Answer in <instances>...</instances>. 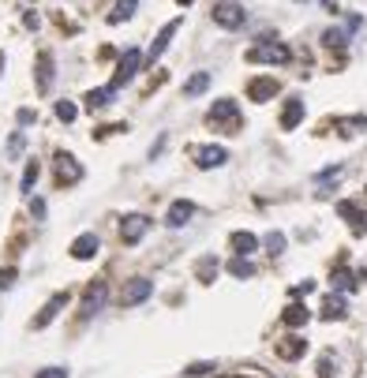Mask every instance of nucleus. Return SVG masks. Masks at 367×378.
I'll list each match as a JSON object with an SVG mask.
<instances>
[{
    "instance_id": "nucleus-16",
    "label": "nucleus",
    "mask_w": 367,
    "mask_h": 378,
    "mask_svg": "<svg viewBox=\"0 0 367 378\" xmlns=\"http://www.w3.org/2000/svg\"><path fill=\"white\" fill-rule=\"evenodd\" d=\"M139 68H142V53L139 49H127L121 56V64H116V75H113V86L121 90V86H127L135 75H139Z\"/></svg>"
},
{
    "instance_id": "nucleus-23",
    "label": "nucleus",
    "mask_w": 367,
    "mask_h": 378,
    "mask_svg": "<svg viewBox=\"0 0 367 378\" xmlns=\"http://www.w3.org/2000/svg\"><path fill=\"white\" fill-rule=\"evenodd\" d=\"M333 127H338L341 139H356V135L367 131V116H360V112H356V116H338V120H333Z\"/></svg>"
},
{
    "instance_id": "nucleus-14",
    "label": "nucleus",
    "mask_w": 367,
    "mask_h": 378,
    "mask_svg": "<svg viewBox=\"0 0 367 378\" xmlns=\"http://www.w3.org/2000/svg\"><path fill=\"white\" fill-rule=\"evenodd\" d=\"M311 318H315V315H311V307H307L304 300H292L289 307L281 311V326L292 329V333H304V326L311 323Z\"/></svg>"
},
{
    "instance_id": "nucleus-39",
    "label": "nucleus",
    "mask_w": 367,
    "mask_h": 378,
    "mask_svg": "<svg viewBox=\"0 0 367 378\" xmlns=\"http://www.w3.org/2000/svg\"><path fill=\"white\" fill-rule=\"evenodd\" d=\"M15 124H19V127H30V124H38V112H34V109H27V105H23L19 112H15Z\"/></svg>"
},
{
    "instance_id": "nucleus-40",
    "label": "nucleus",
    "mask_w": 367,
    "mask_h": 378,
    "mask_svg": "<svg viewBox=\"0 0 367 378\" xmlns=\"http://www.w3.org/2000/svg\"><path fill=\"white\" fill-rule=\"evenodd\" d=\"M311 292H315V281H300V285H292V300H307Z\"/></svg>"
},
{
    "instance_id": "nucleus-7",
    "label": "nucleus",
    "mask_w": 367,
    "mask_h": 378,
    "mask_svg": "<svg viewBox=\"0 0 367 378\" xmlns=\"http://www.w3.org/2000/svg\"><path fill=\"white\" fill-rule=\"evenodd\" d=\"M274 356L281 360V364H300V360L307 356V337L289 329L285 337H277V341H274Z\"/></svg>"
},
{
    "instance_id": "nucleus-42",
    "label": "nucleus",
    "mask_w": 367,
    "mask_h": 378,
    "mask_svg": "<svg viewBox=\"0 0 367 378\" xmlns=\"http://www.w3.org/2000/svg\"><path fill=\"white\" fill-rule=\"evenodd\" d=\"M15 277H19V270H15V266H4V270H0V292H4V288H12Z\"/></svg>"
},
{
    "instance_id": "nucleus-18",
    "label": "nucleus",
    "mask_w": 367,
    "mask_h": 378,
    "mask_svg": "<svg viewBox=\"0 0 367 378\" xmlns=\"http://www.w3.org/2000/svg\"><path fill=\"white\" fill-rule=\"evenodd\" d=\"M195 210L199 206L191 203V199H177V203H169V210H165V225H169V229H184V225H191Z\"/></svg>"
},
{
    "instance_id": "nucleus-38",
    "label": "nucleus",
    "mask_w": 367,
    "mask_h": 378,
    "mask_svg": "<svg viewBox=\"0 0 367 378\" xmlns=\"http://www.w3.org/2000/svg\"><path fill=\"white\" fill-rule=\"evenodd\" d=\"M349 229H353V236H367V210H360L349 221Z\"/></svg>"
},
{
    "instance_id": "nucleus-37",
    "label": "nucleus",
    "mask_w": 367,
    "mask_h": 378,
    "mask_svg": "<svg viewBox=\"0 0 367 378\" xmlns=\"http://www.w3.org/2000/svg\"><path fill=\"white\" fill-rule=\"evenodd\" d=\"M34 378H71V375H68V367L53 364V367H42V371H34Z\"/></svg>"
},
{
    "instance_id": "nucleus-24",
    "label": "nucleus",
    "mask_w": 367,
    "mask_h": 378,
    "mask_svg": "<svg viewBox=\"0 0 367 378\" xmlns=\"http://www.w3.org/2000/svg\"><path fill=\"white\" fill-rule=\"evenodd\" d=\"M218 270H221L218 255H199V262H195V281H203V285H214Z\"/></svg>"
},
{
    "instance_id": "nucleus-25",
    "label": "nucleus",
    "mask_w": 367,
    "mask_h": 378,
    "mask_svg": "<svg viewBox=\"0 0 367 378\" xmlns=\"http://www.w3.org/2000/svg\"><path fill=\"white\" fill-rule=\"evenodd\" d=\"M53 90V53H38V94Z\"/></svg>"
},
{
    "instance_id": "nucleus-33",
    "label": "nucleus",
    "mask_w": 367,
    "mask_h": 378,
    "mask_svg": "<svg viewBox=\"0 0 367 378\" xmlns=\"http://www.w3.org/2000/svg\"><path fill=\"white\" fill-rule=\"evenodd\" d=\"M53 112H57V120H60V124H75L79 105H75V101H57V105H53Z\"/></svg>"
},
{
    "instance_id": "nucleus-15",
    "label": "nucleus",
    "mask_w": 367,
    "mask_h": 378,
    "mask_svg": "<svg viewBox=\"0 0 367 378\" xmlns=\"http://www.w3.org/2000/svg\"><path fill=\"white\" fill-rule=\"evenodd\" d=\"M318 318H322V323H345L349 318V300L341 292H326L322 307H318Z\"/></svg>"
},
{
    "instance_id": "nucleus-1",
    "label": "nucleus",
    "mask_w": 367,
    "mask_h": 378,
    "mask_svg": "<svg viewBox=\"0 0 367 378\" xmlns=\"http://www.w3.org/2000/svg\"><path fill=\"white\" fill-rule=\"evenodd\" d=\"M206 124L214 127V131H221V135H236L240 131V105H236L233 98H218L210 109H206Z\"/></svg>"
},
{
    "instance_id": "nucleus-6",
    "label": "nucleus",
    "mask_w": 367,
    "mask_h": 378,
    "mask_svg": "<svg viewBox=\"0 0 367 378\" xmlns=\"http://www.w3.org/2000/svg\"><path fill=\"white\" fill-rule=\"evenodd\" d=\"M210 19L218 23V27H225V30H240L247 23V12H244V4H236V0H214Z\"/></svg>"
},
{
    "instance_id": "nucleus-34",
    "label": "nucleus",
    "mask_w": 367,
    "mask_h": 378,
    "mask_svg": "<svg viewBox=\"0 0 367 378\" xmlns=\"http://www.w3.org/2000/svg\"><path fill=\"white\" fill-rule=\"evenodd\" d=\"M322 42H326V49H345V42H349V30H326L322 34Z\"/></svg>"
},
{
    "instance_id": "nucleus-27",
    "label": "nucleus",
    "mask_w": 367,
    "mask_h": 378,
    "mask_svg": "<svg viewBox=\"0 0 367 378\" xmlns=\"http://www.w3.org/2000/svg\"><path fill=\"white\" fill-rule=\"evenodd\" d=\"M218 375V364L214 360H195V364H188L180 371V378H214Z\"/></svg>"
},
{
    "instance_id": "nucleus-28",
    "label": "nucleus",
    "mask_w": 367,
    "mask_h": 378,
    "mask_svg": "<svg viewBox=\"0 0 367 378\" xmlns=\"http://www.w3.org/2000/svg\"><path fill=\"white\" fill-rule=\"evenodd\" d=\"M210 71H195V75L184 83V98H199V94H206V86H210Z\"/></svg>"
},
{
    "instance_id": "nucleus-20",
    "label": "nucleus",
    "mask_w": 367,
    "mask_h": 378,
    "mask_svg": "<svg viewBox=\"0 0 367 378\" xmlns=\"http://www.w3.org/2000/svg\"><path fill=\"white\" fill-rule=\"evenodd\" d=\"M229 247H233V255H247V259H251V255L262 247V240L255 236V232H247V229H236L233 236H229Z\"/></svg>"
},
{
    "instance_id": "nucleus-22",
    "label": "nucleus",
    "mask_w": 367,
    "mask_h": 378,
    "mask_svg": "<svg viewBox=\"0 0 367 378\" xmlns=\"http://www.w3.org/2000/svg\"><path fill=\"white\" fill-rule=\"evenodd\" d=\"M113 98H116V86L109 83V86H98V90H86L83 105H86V112H101V109L113 105Z\"/></svg>"
},
{
    "instance_id": "nucleus-31",
    "label": "nucleus",
    "mask_w": 367,
    "mask_h": 378,
    "mask_svg": "<svg viewBox=\"0 0 367 378\" xmlns=\"http://www.w3.org/2000/svg\"><path fill=\"white\" fill-rule=\"evenodd\" d=\"M135 8H139V0H116V4H113V12H109V23L116 27V23L131 19V15H135Z\"/></svg>"
},
{
    "instance_id": "nucleus-2",
    "label": "nucleus",
    "mask_w": 367,
    "mask_h": 378,
    "mask_svg": "<svg viewBox=\"0 0 367 378\" xmlns=\"http://www.w3.org/2000/svg\"><path fill=\"white\" fill-rule=\"evenodd\" d=\"M109 281H101V277H94L90 285L83 288V300H79V323H90V318H98L101 311H105V303H109Z\"/></svg>"
},
{
    "instance_id": "nucleus-13",
    "label": "nucleus",
    "mask_w": 367,
    "mask_h": 378,
    "mask_svg": "<svg viewBox=\"0 0 367 378\" xmlns=\"http://www.w3.org/2000/svg\"><path fill=\"white\" fill-rule=\"evenodd\" d=\"M330 288H333V292H341V296H349V292H356V288H364L360 277H356V270L345 266V255H341L338 266L330 270Z\"/></svg>"
},
{
    "instance_id": "nucleus-35",
    "label": "nucleus",
    "mask_w": 367,
    "mask_h": 378,
    "mask_svg": "<svg viewBox=\"0 0 367 378\" xmlns=\"http://www.w3.org/2000/svg\"><path fill=\"white\" fill-rule=\"evenodd\" d=\"M333 210H338V217H345V221H353L356 214L364 210L360 203H353V199H338V206H333Z\"/></svg>"
},
{
    "instance_id": "nucleus-30",
    "label": "nucleus",
    "mask_w": 367,
    "mask_h": 378,
    "mask_svg": "<svg viewBox=\"0 0 367 378\" xmlns=\"http://www.w3.org/2000/svg\"><path fill=\"white\" fill-rule=\"evenodd\" d=\"M262 247H266V255H274V259H281L285 255V247H289V236H285V232H266V236H262Z\"/></svg>"
},
{
    "instance_id": "nucleus-3",
    "label": "nucleus",
    "mask_w": 367,
    "mask_h": 378,
    "mask_svg": "<svg viewBox=\"0 0 367 378\" xmlns=\"http://www.w3.org/2000/svg\"><path fill=\"white\" fill-rule=\"evenodd\" d=\"M150 229H154V217H150V214H124L121 217V244L124 247L142 244Z\"/></svg>"
},
{
    "instance_id": "nucleus-4",
    "label": "nucleus",
    "mask_w": 367,
    "mask_h": 378,
    "mask_svg": "<svg viewBox=\"0 0 367 378\" xmlns=\"http://www.w3.org/2000/svg\"><path fill=\"white\" fill-rule=\"evenodd\" d=\"M150 296H154V281L150 277H127L121 285V292H116V303H121V307H139Z\"/></svg>"
},
{
    "instance_id": "nucleus-10",
    "label": "nucleus",
    "mask_w": 367,
    "mask_h": 378,
    "mask_svg": "<svg viewBox=\"0 0 367 378\" xmlns=\"http://www.w3.org/2000/svg\"><path fill=\"white\" fill-rule=\"evenodd\" d=\"M277 94H281V83H277L274 75H255L251 83H247V101H255V105H266Z\"/></svg>"
},
{
    "instance_id": "nucleus-29",
    "label": "nucleus",
    "mask_w": 367,
    "mask_h": 378,
    "mask_svg": "<svg viewBox=\"0 0 367 378\" xmlns=\"http://www.w3.org/2000/svg\"><path fill=\"white\" fill-rule=\"evenodd\" d=\"M27 150V131H12L8 135V147H4V162H19V154Z\"/></svg>"
},
{
    "instance_id": "nucleus-9",
    "label": "nucleus",
    "mask_w": 367,
    "mask_h": 378,
    "mask_svg": "<svg viewBox=\"0 0 367 378\" xmlns=\"http://www.w3.org/2000/svg\"><path fill=\"white\" fill-rule=\"evenodd\" d=\"M289 45H281V42H270V38H262L259 45H251L247 49V60L251 64H289Z\"/></svg>"
},
{
    "instance_id": "nucleus-11",
    "label": "nucleus",
    "mask_w": 367,
    "mask_h": 378,
    "mask_svg": "<svg viewBox=\"0 0 367 378\" xmlns=\"http://www.w3.org/2000/svg\"><path fill=\"white\" fill-rule=\"evenodd\" d=\"M68 255H71L75 262H90V259H98V255H101V240H98V232H79V236L71 240Z\"/></svg>"
},
{
    "instance_id": "nucleus-44",
    "label": "nucleus",
    "mask_w": 367,
    "mask_h": 378,
    "mask_svg": "<svg viewBox=\"0 0 367 378\" xmlns=\"http://www.w3.org/2000/svg\"><path fill=\"white\" fill-rule=\"evenodd\" d=\"M0 75H4V53H0Z\"/></svg>"
},
{
    "instance_id": "nucleus-8",
    "label": "nucleus",
    "mask_w": 367,
    "mask_h": 378,
    "mask_svg": "<svg viewBox=\"0 0 367 378\" xmlns=\"http://www.w3.org/2000/svg\"><path fill=\"white\" fill-rule=\"evenodd\" d=\"M68 303H71V292H53L49 300L42 303V311L30 318V329H49V326L64 315V307H68Z\"/></svg>"
},
{
    "instance_id": "nucleus-21",
    "label": "nucleus",
    "mask_w": 367,
    "mask_h": 378,
    "mask_svg": "<svg viewBox=\"0 0 367 378\" xmlns=\"http://www.w3.org/2000/svg\"><path fill=\"white\" fill-rule=\"evenodd\" d=\"M38 180H42V162L38 158H27V165H23V176H19V195L30 199L38 188Z\"/></svg>"
},
{
    "instance_id": "nucleus-17",
    "label": "nucleus",
    "mask_w": 367,
    "mask_h": 378,
    "mask_svg": "<svg viewBox=\"0 0 367 378\" xmlns=\"http://www.w3.org/2000/svg\"><path fill=\"white\" fill-rule=\"evenodd\" d=\"M191 158H195V165L199 168H221V165H229V150L225 147H191Z\"/></svg>"
},
{
    "instance_id": "nucleus-43",
    "label": "nucleus",
    "mask_w": 367,
    "mask_h": 378,
    "mask_svg": "<svg viewBox=\"0 0 367 378\" xmlns=\"http://www.w3.org/2000/svg\"><path fill=\"white\" fill-rule=\"evenodd\" d=\"M165 142H169V135H157V142H154V147H150V162H154V158H162V150H165Z\"/></svg>"
},
{
    "instance_id": "nucleus-46",
    "label": "nucleus",
    "mask_w": 367,
    "mask_h": 378,
    "mask_svg": "<svg viewBox=\"0 0 367 378\" xmlns=\"http://www.w3.org/2000/svg\"><path fill=\"white\" fill-rule=\"evenodd\" d=\"M364 191H367V188H364Z\"/></svg>"
},
{
    "instance_id": "nucleus-32",
    "label": "nucleus",
    "mask_w": 367,
    "mask_h": 378,
    "mask_svg": "<svg viewBox=\"0 0 367 378\" xmlns=\"http://www.w3.org/2000/svg\"><path fill=\"white\" fill-rule=\"evenodd\" d=\"M315 378H338V356H333V352H322V356H318Z\"/></svg>"
},
{
    "instance_id": "nucleus-5",
    "label": "nucleus",
    "mask_w": 367,
    "mask_h": 378,
    "mask_svg": "<svg viewBox=\"0 0 367 378\" xmlns=\"http://www.w3.org/2000/svg\"><path fill=\"white\" fill-rule=\"evenodd\" d=\"M53 180H57V188H75V184L83 180V165H79V158L68 154V150H60V154L53 158Z\"/></svg>"
},
{
    "instance_id": "nucleus-36",
    "label": "nucleus",
    "mask_w": 367,
    "mask_h": 378,
    "mask_svg": "<svg viewBox=\"0 0 367 378\" xmlns=\"http://www.w3.org/2000/svg\"><path fill=\"white\" fill-rule=\"evenodd\" d=\"M341 173H345V165H326L322 173H315V184H330V180H341Z\"/></svg>"
},
{
    "instance_id": "nucleus-45",
    "label": "nucleus",
    "mask_w": 367,
    "mask_h": 378,
    "mask_svg": "<svg viewBox=\"0 0 367 378\" xmlns=\"http://www.w3.org/2000/svg\"><path fill=\"white\" fill-rule=\"evenodd\" d=\"M177 4H184V8H188V4H195V0H177Z\"/></svg>"
},
{
    "instance_id": "nucleus-41",
    "label": "nucleus",
    "mask_w": 367,
    "mask_h": 378,
    "mask_svg": "<svg viewBox=\"0 0 367 378\" xmlns=\"http://www.w3.org/2000/svg\"><path fill=\"white\" fill-rule=\"evenodd\" d=\"M45 210H49V206H45V199L30 195V217H34V221H45Z\"/></svg>"
},
{
    "instance_id": "nucleus-26",
    "label": "nucleus",
    "mask_w": 367,
    "mask_h": 378,
    "mask_svg": "<svg viewBox=\"0 0 367 378\" xmlns=\"http://www.w3.org/2000/svg\"><path fill=\"white\" fill-rule=\"evenodd\" d=\"M229 273H233L236 281H251L255 277V262L247 259V255H233V259H229V266H225Z\"/></svg>"
},
{
    "instance_id": "nucleus-12",
    "label": "nucleus",
    "mask_w": 367,
    "mask_h": 378,
    "mask_svg": "<svg viewBox=\"0 0 367 378\" xmlns=\"http://www.w3.org/2000/svg\"><path fill=\"white\" fill-rule=\"evenodd\" d=\"M304 116H307V105H304V98L300 94H289L285 98V105H281V131H296L300 124H304Z\"/></svg>"
},
{
    "instance_id": "nucleus-19",
    "label": "nucleus",
    "mask_w": 367,
    "mask_h": 378,
    "mask_svg": "<svg viewBox=\"0 0 367 378\" xmlns=\"http://www.w3.org/2000/svg\"><path fill=\"white\" fill-rule=\"evenodd\" d=\"M180 23H184V19H173V23H165V27H162V34L154 38V45H150V53H147V60H150V64H157V60L165 56L169 42L177 38V30H180Z\"/></svg>"
}]
</instances>
